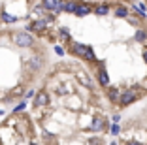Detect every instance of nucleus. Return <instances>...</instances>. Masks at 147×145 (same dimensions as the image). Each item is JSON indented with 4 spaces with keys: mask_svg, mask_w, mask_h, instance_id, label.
<instances>
[{
    "mask_svg": "<svg viewBox=\"0 0 147 145\" xmlns=\"http://www.w3.org/2000/svg\"><path fill=\"white\" fill-rule=\"evenodd\" d=\"M55 53H57V55H61V57H62V55H64V49H62L61 45H57V47H55Z\"/></svg>",
    "mask_w": 147,
    "mask_h": 145,
    "instance_id": "4be33fe9",
    "label": "nucleus"
},
{
    "mask_svg": "<svg viewBox=\"0 0 147 145\" xmlns=\"http://www.w3.org/2000/svg\"><path fill=\"white\" fill-rule=\"evenodd\" d=\"M13 42L19 47H30L34 43V38L30 34H26V32H17V34L13 36Z\"/></svg>",
    "mask_w": 147,
    "mask_h": 145,
    "instance_id": "7ed1b4c3",
    "label": "nucleus"
},
{
    "mask_svg": "<svg viewBox=\"0 0 147 145\" xmlns=\"http://www.w3.org/2000/svg\"><path fill=\"white\" fill-rule=\"evenodd\" d=\"M108 96L111 102H119V98H121V92H119V89L117 87H109L108 89Z\"/></svg>",
    "mask_w": 147,
    "mask_h": 145,
    "instance_id": "9d476101",
    "label": "nucleus"
},
{
    "mask_svg": "<svg viewBox=\"0 0 147 145\" xmlns=\"http://www.w3.org/2000/svg\"><path fill=\"white\" fill-rule=\"evenodd\" d=\"M72 53L78 57H83L85 60H89V62H94L96 60V55L94 51H92L89 45H83V43H74L72 45Z\"/></svg>",
    "mask_w": 147,
    "mask_h": 145,
    "instance_id": "f257e3e1",
    "label": "nucleus"
},
{
    "mask_svg": "<svg viewBox=\"0 0 147 145\" xmlns=\"http://www.w3.org/2000/svg\"><path fill=\"white\" fill-rule=\"evenodd\" d=\"M115 17L126 19V17H128V9H126L125 6H119V8H115Z\"/></svg>",
    "mask_w": 147,
    "mask_h": 145,
    "instance_id": "f8f14e48",
    "label": "nucleus"
},
{
    "mask_svg": "<svg viewBox=\"0 0 147 145\" xmlns=\"http://www.w3.org/2000/svg\"><path fill=\"white\" fill-rule=\"evenodd\" d=\"M94 13H96V15H108V13H109V6H106V4L96 6V8H94Z\"/></svg>",
    "mask_w": 147,
    "mask_h": 145,
    "instance_id": "2eb2a0df",
    "label": "nucleus"
},
{
    "mask_svg": "<svg viewBox=\"0 0 147 145\" xmlns=\"http://www.w3.org/2000/svg\"><path fill=\"white\" fill-rule=\"evenodd\" d=\"M2 19H4V21L6 23H15V21H17V17H13V15H9V13H2Z\"/></svg>",
    "mask_w": 147,
    "mask_h": 145,
    "instance_id": "f3484780",
    "label": "nucleus"
},
{
    "mask_svg": "<svg viewBox=\"0 0 147 145\" xmlns=\"http://www.w3.org/2000/svg\"><path fill=\"white\" fill-rule=\"evenodd\" d=\"M36 106H47L49 104V94L45 92V90H42V92L36 94V100H34Z\"/></svg>",
    "mask_w": 147,
    "mask_h": 145,
    "instance_id": "423d86ee",
    "label": "nucleus"
},
{
    "mask_svg": "<svg viewBox=\"0 0 147 145\" xmlns=\"http://www.w3.org/2000/svg\"><path fill=\"white\" fill-rule=\"evenodd\" d=\"M78 79H79V81H81V83H83V85H85V87H87V89H91V87H92V83H91V79H89V76H87V74H85V72H79V74H78Z\"/></svg>",
    "mask_w": 147,
    "mask_h": 145,
    "instance_id": "9b49d317",
    "label": "nucleus"
},
{
    "mask_svg": "<svg viewBox=\"0 0 147 145\" xmlns=\"http://www.w3.org/2000/svg\"><path fill=\"white\" fill-rule=\"evenodd\" d=\"M92 11V8L89 4H78V9H76V15H79V17H85V15H89V13Z\"/></svg>",
    "mask_w": 147,
    "mask_h": 145,
    "instance_id": "0eeeda50",
    "label": "nucleus"
},
{
    "mask_svg": "<svg viewBox=\"0 0 147 145\" xmlns=\"http://www.w3.org/2000/svg\"><path fill=\"white\" fill-rule=\"evenodd\" d=\"M143 60H145V64H147V49L143 51Z\"/></svg>",
    "mask_w": 147,
    "mask_h": 145,
    "instance_id": "b1692460",
    "label": "nucleus"
},
{
    "mask_svg": "<svg viewBox=\"0 0 147 145\" xmlns=\"http://www.w3.org/2000/svg\"><path fill=\"white\" fill-rule=\"evenodd\" d=\"M140 87H132V89H126L125 92H121V98H119V104H121L123 107L130 106L132 102H136V100L140 98V92H138Z\"/></svg>",
    "mask_w": 147,
    "mask_h": 145,
    "instance_id": "f03ea898",
    "label": "nucleus"
},
{
    "mask_svg": "<svg viewBox=\"0 0 147 145\" xmlns=\"http://www.w3.org/2000/svg\"><path fill=\"white\" fill-rule=\"evenodd\" d=\"M76 9H78V2H76V0L64 2V11H68V13H76Z\"/></svg>",
    "mask_w": 147,
    "mask_h": 145,
    "instance_id": "ddd939ff",
    "label": "nucleus"
},
{
    "mask_svg": "<svg viewBox=\"0 0 147 145\" xmlns=\"http://www.w3.org/2000/svg\"><path fill=\"white\" fill-rule=\"evenodd\" d=\"M30 66L34 70H38L40 66H42V59H40V57H34V59H32V62H30Z\"/></svg>",
    "mask_w": 147,
    "mask_h": 145,
    "instance_id": "a211bd4d",
    "label": "nucleus"
},
{
    "mask_svg": "<svg viewBox=\"0 0 147 145\" xmlns=\"http://www.w3.org/2000/svg\"><path fill=\"white\" fill-rule=\"evenodd\" d=\"M98 81H100V85H102V87H108V85H109V76H108V72H106L104 64H100V70H98Z\"/></svg>",
    "mask_w": 147,
    "mask_h": 145,
    "instance_id": "39448f33",
    "label": "nucleus"
},
{
    "mask_svg": "<svg viewBox=\"0 0 147 145\" xmlns=\"http://www.w3.org/2000/svg\"><path fill=\"white\" fill-rule=\"evenodd\" d=\"M104 126H106V121L102 119V117H96V119L92 121V124H91V128L94 130V132H100V130H104Z\"/></svg>",
    "mask_w": 147,
    "mask_h": 145,
    "instance_id": "6e6552de",
    "label": "nucleus"
},
{
    "mask_svg": "<svg viewBox=\"0 0 147 145\" xmlns=\"http://www.w3.org/2000/svg\"><path fill=\"white\" fill-rule=\"evenodd\" d=\"M59 32H61V36H62V38H66V40L70 38V32H68V28H61Z\"/></svg>",
    "mask_w": 147,
    "mask_h": 145,
    "instance_id": "aec40b11",
    "label": "nucleus"
},
{
    "mask_svg": "<svg viewBox=\"0 0 147 145\" xmlns=\"http://www.w3.org/2000/svg\"><path fill=\"white\" fill-rule=\"evenodd\" d=\"M134 40L140 42V43H147V30L145 28H138L136 34H134Z\"/></svg>",
    "mask_w": 147,
    "mask_h": 145,
    "instance_id": "1a4fd4ad",
    "label": "nucleus"
},
{
    "mask_svg": "<svg viewBox=\"0 0 147 145\" xmlns=\"http://www.w3.org/2000/svg\"><path fill=\"white\" fill-rule=\"evenodd\" d=\"M111 121H113V123H119V121H121V115H119V113H117V115H113Z\"/></svg>",
    "mask_w": 147,
    "mask_h": 145,
    "instance_id": "5701e85b",
    "label": "nucleus"
},
{
    "mask_svg": "<svg viewBox=\"0 0 147 145\" xmlns=\"http://www.w3.org/2000/svg\"><path fill=\"white\" fill-rule=\"evenodd\" d=\"M59 2H61V0H43V6H45V9L55 11V9L59 8Z\"/></svg>",
    "mask_w": 147,
    "mask_h": 145,
    "instance_id": "4468645a",
    "label": "nucleus"
},
{
    "mask_svg": "<svg viewBox=\"0 0 147 145\" xmlns=\"http://www.w3.org/2000/svg\"><path fill=\"white\" fill-rule=\"evenodd\" d=\"M109 132H111V136H119V132H121V126H119V123H113L111 128H109Z\"/></svg>",
    "mask_w": 147,
    "mask_h": 145,
    "instance_id": "dca6fc26",
    "label": "nucleus"
},
{
    "mask_svg": "<svg viewBox=\"0 0 147 145\" xmlns=\"http://www.w3.org/2000/svg\"><path fill=\"white\" fill-rule=\"evenodd\" d=\"M49 21H51V17H49V19H38V21L30 23L28 28H30V30H45V28H47V25H49Z\"/></svg>",
    "mask_w": 147,
    "mask_h": 145,
    "instance_id": "20e7f679",
    "label": "nucleus"
},
{
    "mask_svg": "<svg viewBox=\"0 0 147 145\" xmlns=\"http://www.w3.org/2000/svg\"><path fill=\"white\" fill-rule=\"evenodd\" d=\"M32 11L36 13V15H43V13H45V6H34V9H32Z\"/></svg>",
    "mask_w": 147,
    "mask_h": 145,
    "instance_id": "6ab92c4d",
    "label": "nucleus"
},
{
    "mask_svg": "<svg viewBox=\"0 0 147 145\" xmlns=\"http://www.w3.org/2000/svg\"><path fill=\"white\" fill-rule=\"evenodd\" d=\"M25 107H26V104H25V102H21L19 106H15V113H19V111H23Z\"/></svg>",
    "mask_w": 147,
    "mask_h": 145,
    "instance_id": "412c9836",
    "label": "nucleus"
}]
</instances>
